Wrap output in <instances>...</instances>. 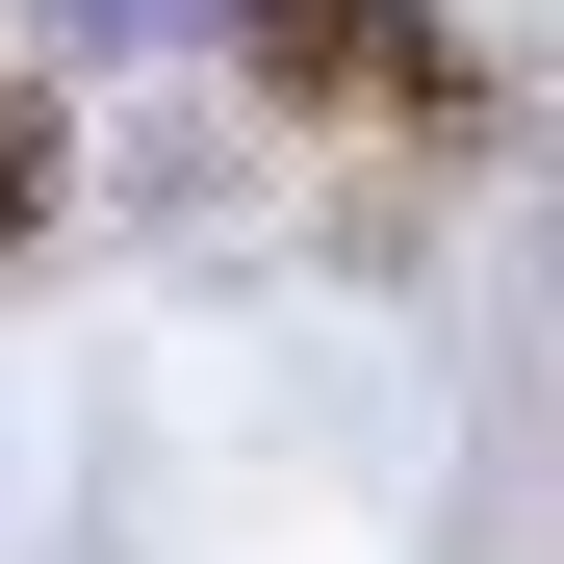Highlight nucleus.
<instances>
[{
    "instance_id": "nucleus-1",
    "label": "nucleus",
    "mask_w": 564,
    "mask_h": 564,
    "mask_svg": "<svg viewBox=\"0 0 564 564\" xmlns=\"http://www.w3.org/2000/svg\"><path fill=\"white\" fill-rule=\"evenodd\" d=\"M257 77H308V104H386V129H462V52L411 0H257Z\"/></svg>"
},
{
    "instance_id": "nucleus-2",
    "label": "nucleus",
    "mask_w": 564,
    "mask_h": 564,
    "mask_svg": "<svg viewBox=\"0 0 564 564\" xmlns=\"http://www.w3.org/2000/svg\"><path fill=\"white\" fill-rule=\"evenodd\" d=\"M52 180H77V129H52V104H0V231H52Z\"/></svg>"
}]
</instances>
